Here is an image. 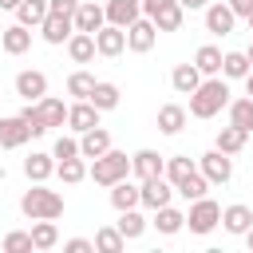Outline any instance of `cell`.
<instances>
[{
	"mask_svg": "<svg viewBox=\"0 0 253 253\" xmlns=\"http://www.w3.org/2000/svg\"><path fill=\"white\" fill-rule=\"evenodd\" d=\"M20 119H24V126H28V134H32V138L47 134V126H43V119H40L36 103H24V107H20Z\"/></svg>",
	"mask_w": 253,
	"mask_h": 253,
	"instance_id": "cell-41",
	"label": "cell"
},
{
	"mask_svg": "<svg viewBox=\"0 0 253 253\" xmlns=\"http://www.w3.org/2000/svg\"><path fill=\"white\" fill-rule=\"evenodd\" d=\"M154 40H158V28H154V20H146V16H138L134 24H126V47L130 51H150L154 47Z\"/></svg>",
	"mask_w": 253,
	"mask_h": 253,
	"instance_id": "cell-10",
	"label": "cell"
},
{
	"mask_svg": "<svg viewBox=\"0 0 253 253\" xmlns=\"http://www.w3.org/2000/svg\"><path fill=\"white\" fill-rule=\"evenodd\" d=\"M186 225H190V233H198V237L213 233V229L221 225V206H217L210 194H206V198H194L190 210H186Z\"/></svg>",
	"mask_w": 253,
	"mask_h": 253,
	"instance_id": "cell-4",
	"label": "cell"
},
{
	"mask_svg": "<svg viewBox=\"0 0 253 253\" xmlns=\"http://www.w3.org/2000/svg\"><path fill=\"white\" fill-rule=\"evenodd\" d=\"M174 194H182L186 202H194V198H206V194H210V178H206L202 170H194L186 182H178V186H174Z\"/></svg>",
	"mask_w": 253,
	"mask_h": 253,
	"instance_id": "cell-38",
	"label": "cell"
},
{
	"mask_svg": "<svg viewBox=\"0 0 253 253\" xmlns=\"http://www.w3.org/2000/svg\"><path fill=\"white\" fill-rule=\"evenodd\" d=\"M158 233H166V237H174L178 229H186V213L182 210H174V206H158L154 210V221H150Z\"/></svg>",
	"mask_w": 253,
	"mask_h": 253,
	"instance_id": "cell-27",
	"label": "cell"
},
{
	"mask_svg": "<svg viewBox=\"0 0 253 253\" xmlns=\"http://www.w3.org/2000/svg\"><path fill=\"white\" fill-rule=\"evenodd\" d=\"M28 138L32 134H28V126H24L20 115H0V146L4 150H20Z\"/></svg>",
	"mask_w": 253,
	"mask_h": 253,
	"instance_id": "cell-15",
	"label": "cell"
},
{
	"mask_svg": "<svg viewBox=\"0 0 253 253\" xmlns=\"http://www.w3.org/2000/svg\"><path fill=\"white\" fill-rule=\"evenodd\" d=\"M51 154H55V162H59V158H75V154H79V138H75V134H59L55 146H51Z\"/></svg>",
	"mask_w": 253,
	"mask_h": 253,
	"instance_id": "cell-43",
	"label": "cell"
},
{
	"mask_svg": "<svg viewBox=\"0 0 253 253\" xmlns=\"http://www.w3.org/2000/svg\"><path fill=\"white\" fill-rule=\"evenodd\" d=\"M225 111H229V123H233V126H241L245 134L253 130V99H249V95H245V99H229Z\"/></svg>",
	"mask_w": 253,
	"mask_h": 253,
	"instance_id": "cell-35",
	"label": "cell"
},
{
	"mask_svg": "<svg viewBox=\"0 0 253 253\" xmlns=\"http://www.w3.org/2000/svg\"><path fill=\"white\" fill-rule=\"evenodd\" d=\"M43 16H47V0H20L16 4V24H24V28H40Z\"/></svg>",
	"mask_w": 253,
	"mask_h": 253,
	"instance_id": "cell-32",
	"label": "cell"
},
{
	"mask_svg": "<svg viewBox=\"0 0 253 253\" xmlns=\"http://www.w3.org/2000/svg\"><path fill=\"white\" fill-rule=\"evenodd\" d=\"M87 178H95V186H115V182L130 178V154L111 146L107 154L91 158V166H87Z\"/></svg>",
	"mask_w": 253,
	"mask_h": 253,
	"instance_id": "cell-3",
	"label": "cell"
},
{
	"mask_svg": "<svg viewBox=\"0 0 253 253\" xmlns=\"http://www.w3.org/2000/svg\"><path fill=\"white\" fill-rule=\"evenodd\" d=\"M20 213L32 217V221H40V217L55 221V217H63V194L59 190H47L43 182H32L24 190V198H20Z\"/></svg>",
	"mask_w": 253,
	"mask_h": 253,
	"instance_id": "cell-2",
	"label": "cell"
},
{
	"mask_svg": "<svg viewBox=\"0 0 253 253\" xmlns=\"http://www.w3.org/2000/svg\"><path fill=\"white\" fill-rule=\"evenodd\" d=\"M245 95L253 99V67H249V75H245Z\"/></svg>",
	"mask_w": 253,
	"mask_h": 253,
	"instance_id": "cell-48",
	"label": "cell"
},
{
	"mask_svg": "<svg viewBox=\"0 0 253 253\" xmlns=\"http://www.w3.org/2000/svg\"><path fill=\"white\" fill-rule=\"evenodd\" d=\"M95 249L99 253H123L126 249V237L115 225H103V229H95Z\"/></svg>",
	"mask_w": 253,
	"mask_h": 253,
	"instance_id": "cell-39",
	"label": "cell"
},
{
	"mask_svg": "<svg viewBox=\"0 0 253 253\" xmlns=\"http://www.w3.org/2000/svg\"><path fill=\"white\" fill-rule=\"evenodd\" d=\"M95 51H99V55H107V59H115V55H123V51H126V28H115V24H103V28L95 32Z\"/></svg>",
	"mask_w": 253,
	"mask_h": 253,
	"instance_id": "cell-11",
	"label": "cell"
},
{
	"mask_svg": "<svg viewBox=\"0 0 253 253\" xmlns=\"http://www.w3.org/2000/svg\"><path fill=\"white\" fill-rule=\"evenodd\" d=\"M63 249H67V253H91L95 241H87V237H71V241H63Z\"/></svg>",
	"mask_w": 253,
	"mask_h": 253,
	"instance_id": "cell-45",
	"label": "cell"
},
{
	"mask_svg": "<svg viewBox=\"0 0 253 253\" xmlns=\"http://www.w3.org/2000/svg\"><path fill=\"white\" fill-rule=\"evenodd\" d=\"M107 24V16H103V4H95V0H79V8H75V32H99Z\"/></svg>",
	"mask_w": 253,
	"mask_h": 253,
	"instance_id": "cell-17",
	"label": "cell"
},
{
	"mask_svg": "<svg viewBox=\"0 0 253 253\" xmlns=\"http://www.w3.org/2000/svg\"><path fill=\"white\" fill-rule=\"evenodd\" d=\"M67 55H71V63H91L99 51H95V36L91 32H71L67 36Z\"/></svg>",
	"mask_w": 253,
	"mask_h": 253,
	"instance_id": "cell-24",
	"label": "cell"
},
{
	"mask_svg": "<svg viewBox=\"0 0 253 253\" xmlns=\"http://www.w3.org/2000/svg\"><path fill=\"white\" fill-rule=\"evenodd\" d=\"M95 4H103V0H95Z\"/></svg>",
	"mask_w": 253,
	"mask_h": 253,
	"instance_id": "cell-53",
	"label": "cell"
},
{
	"mask_svg": "<svg viewBox=\"0 0 253 253\" xmlns=\"http://www.w3.org/2000/svg\"><path fill=\"white\" fill-rule=\"evenodd\" d=\"M87 103L99 107V111H115V107L123 103V91H119V83H111V79H95V91L87 95Z\"/></svg>",
	"mask_w": 253,
	"mask_h": 253,
	"instance_id": "cell-21",
	"label": "cell"
},
{
	"mask_svg": "<svg viewBox=\"0 0 253 253\" xmlns=\"http://www.w3.org/2000/svg\"><path fill=\"white\" fill-rule=\"evenodd\" d=\"M202 12H206V32H210V36H229V32H233V24H237V16H233V8H229L225 0L206 4Z\"/></svg>",
	"mask_w": 253,
	"mask_h": 253,
	"instance_id": "cell-9",
	"label": "cell"
},
{
	"mask_svg": "<svg viewBox=\"0 0 253 253\" xmlns=\"http://www.w3.org/2000/svg\"><path fill=\"white\" fill-rule=\"evenodd\" d=\"M186 119H190V111L182 103H162L158 107V130L162 134H182L186 130Z\"/></svg>",
	"mask_w": 253,
	"mask_h": 253,
	"instance_id": "cell-18",
	"label": "cell"
},
{
	"mask_svg": "<svg viewBox=\"0 0 253 253\" xmlns=\"http://www.w3.org/2000/svg\"><path fill=\"white\" fill-rule=\"evenodd\" d=\"M194 67H198L202 75H221V47H217V43H202V47L194 51Z\"/></svg>",
	"mask_w": 253,
	"mask_h": 253,
	"instance_id": "cell-29",
	"label": "cell"
},
{
	"mask_svg": "<svg viewBox=\"0 0 253 253\" xmlns=\"http://www.w3.org/2000/svg\"><path fill=\"white\" fill-rule=\"evenodd\" d=\"M40 32H43V40H47V43H55V47H59V43H67V36L75 32V20H71V16H59V12H47V16H43V24H40Z\"/></svg>",
	"mask_w": 253,
	"mask_h": 253,
	"instance_id": "cell-16",
	"label": "cell"
},
{
	"mask_svg": "<svg viewBox=\"0 0 253 253\" xmlns=\"http://www.w3.org/2000/svg\"><path fill=\"white\" fill-rule=\"evenodd\" d=\"M0 47H4L8 55H24V51L32 47V28H24V24H8V28L0 32Z\"/></svg>",
	"mask_w": 253,
	"mask_h": 253,
	"instance_id": "cell-20",
	"label": "cell"
},
{
	"mask_svg": "<svg viewBox=\"0 0 253 253\" xmlns=\"http://www.w3.org/2000/svg\"><path fill=\"white\" fill-rule=\"evenodd\" d=\"M198 170L210 178V186H225L229 178H233V154H225V150H206L202 158H198Z\"/></svg>",
	"mask_w": 253,
	"mask_h": 253,
	"instance_id": "cell-6",
	"label": "cell"
},
{
	"mask_svg": "<svg viewBox=\"0 0 253 253\" xmlns=\"http://www.w3.org/2000/svg\"><path fill=\"white\" fill-rule=\"evenodd\" d=\"M4 249L8 253H32L36 245H32V229L24 233V229H12V233H4Z\"/></svg>",
	"mask_w": 253,
	"mask_h": 253,
	"instance_id": "cell-42",
	"label": "cell"
},
{
	"mask_svg": "<svg viewBox=\"0 0 253 253\" xmlns=\"http://www.w3.org/2000/svg\"><path fill=\"white\" fill-rule=\"evenodd\" d=\"M103 16L115 28H126L142 16V0H103Z\"/></svg>",
	"mask_w": 253,
	"mask_h": 253,
	"instance_id": "cell-12",
	"label": "cell"
},
{
	"mask_svg": "<svg viewBox=\"0 0 253 253\" xmlns=\"http://www.w3.org/2000/svg\"><path fill=\"white\" fill-rule=\"evenodd\" d=\"M198 83H202V71H198L194 63H178V67L170 71V87H174L178 95H190Z\"/></svg>",
	"mask_w": 253,
	"mask_h": 253,
	"instance_id": "cell-30",
	"label": "cell"
},
{
	"mask_svg": "<svg viewBox=\"0 0 253 253\" xmlns=\"http://www.w3.org/2000/svg\"><path fill=\"white\" fill-rule=\"evenodd\" d=\"M75 8H79V0H47V12H59V16H71V20H75Z\"/></svg>",
	"mask_w": 253,
	"mask_h": 253,
	"instance_id": "cell-44",
	"label": "cell"
},
{
	"mask_svg": "<svg viewBox=\"0 0 253 253\" xmlns=\"http://www.w3.org/2000/svg\"><path fill=\"white\" fill-rule=\"evenodd\" d=\"M146 225H150V221L138 213V206H134V210H119V221H115V229H119L126 241H138V237L146 233Z\"/></svg>",
	"mask_w": 253,
	"mask_h": 253,
	"instance_id": "cell-26",
	"label": "cell"
},
{
	"mask_svg": "<svg viewBox=\"0 0 253 253\" xmlns=\"http://www.w3.org/2000/svg\"><path fill=\"white\" fill-rule=\"evenodd\" d=\"M91 91H95V75H91V71H83V67H79V71H71V75H67V95L87 99Z\"/></svg>",
	"mask_w": 253,
	"mask_h": 253,
	"instance_id": "cell-40",
	"label": "cell"
},
{
	"mask_svg": "<svg viewBox=\"0 0 253 253\" xmlns=\"http://www.w3.org/2000/svg\"><path fill=\"white\" fill-rule=\"evenodd\" d=\"M24 174H28V182H47V178L55 174V154L32 150V154L24 158Z\"/></svg>",
	"mask_w": 253,
	"mask_h": 253,
	"instance_id": "cell-23",
	"label": "cell"
},
{
	"mask_svg": "<svg viewBox=\"0 0 253 253\" xmlns=\"http://www.w3.org/2000/svg\"><path fill=\"white\" fill-rule=\"evenodd\" d=\"M16 95H20L24 103L43 99V95H47V75H43V71H32V67L20 71V75H16Z\"/></svg>",
	"mask_w": 253,
	"mask_h": 253,
	"instance_id": "cell-14",
	"label": "cell"
},
{
	"mask_svg": "<svg viewBox=\"0 0 253 253\" xmlns=\"http://www.w3.org/2000/svg\"><path fill=\"white\" fill-rule=\"evenodd\" d=\"M32 245H36V249H55V245H59V229H55V221H47V217L32 221Z\"/></svg>",
	"mask_w": 253,
	"mask_h": 253,
	"instance_id": "cell-36",
	"label": "cell"
},
{
	"mask_svg": "<svg viewBox=\"0 0 253 253\" xmlns=\"http://www.w3.org/2000/svg\"><path fill=\"white\" fill-rule=\"evenodd\" d=\"M55 178L67 182V186L83 182V178H87V158H83V154H75V158H59V162H55Z\"/></svg>",
	"mask_w": 253,
	"mask_h": 253,
	"instance_id": "cell-31",
	"label": "cell"
},
{
	"mask_svg": "<svg viewBox=\"0 0 253 253\" xmlns=\"http://www.w3.org/2000/svg\"><path fill=\"white\" fill-rule=\"evenodd\" d=\"M36 111H40V119H43L47 130H51V126H67V103H63V99L43 95V99H36Z\"/></svg>",
	"mask_w": 253,
	"mask_h": 253,
	"instance_id": "cell-22",
	"label": "cell"
},
{
	"mask_svg": "<svg viewBox=\"0 0 253 253\" xmlns=\"http://www.w3.org/2000/svg\"><path fill=\"white\" fill-rule=\"evenodd\" d=\"M142 16L154 20L158 32H178L182 20H186V8L178 0H142Z\"/></svg>",
	"mask_w": 253,
	"mask_h": 253,
	"instance_id": "cell-5",
	"label": "cell"
},
{
	"mask_svg": "<svg viewBox=\"0 0 253 253\" xmlns=\"http://www.w3.org/2000/svg\"><path fill=\"white\" fill-rule=\"evenodd\" d=\"M245 59H249V67H253V40H249V47H245Z\"/></svg>",
	"mask_w": 253,
	"mask_h": 253,
	"instance_id": "cell-51",
	"label": "cell"
},
{
	"mask_svg": "<svg viewBox=\"0 0 253 253\" xmlns=\"http://www.w3.org/2000/svg\"><path fill=\"white\" fill-rule=\"evenodd\" d=\"M107 190H111V206L115 210H134L138 206V182L134 178H123V182H115Z\"/></svg>",
	"mask_w": 253,
	"mask_h": 253,
	"instance_id": "cell-28",
	"label": "cell"
},
{
	"mask_svg": "<svg viewBox=\"0 0 253 253\" xmlns=\"http://www.w3.org/2000/svg\"><path fill=\"white\" fill-rule=\"evenodd\" d=\"M245 20H249V32H253V12H249V16H245Z\"/></svg>",
	"mask_w": 253,
	"mask_h": 253,
	"instance_id": "cell-52",
	"label": "cell"
},
{
	"mask_svg": "<svg viewBox=\"0 0 253 253\" xmlns=\"http://www.w3.org/2000/svg\"><path fill=\"white\" fill-rule=\"evenodd\" d=\"M162 170H166V158H162L158 150L142 146V150L130 154V178H134V182H146V178H154V174H162Z\"/></svg>",
	"mask_w": 253,
	"mask_h": 253,
	"instance_id": "cell-8",
	"label": "cell"
},
{
	"mask_svg": "<svg viewBox=\"0 0 253 253\" xmlns=\"http://www.w3.org/2000/svg\"><path fill=\"white\" fill-rule=\"evenodd\" d=\"M178 4H182V8H190V12H198V8H206L210 0H178Z\"/></svg>",
	"mask_w": 253,
	"mask_h": 253,
	"instance_id": "cell-47",
	"label": "cell"
},
{
	"mask_svg": "<svg viewBox=\"0 0 253 253\" xmlns=\"http://www.w3.org/2000/svg\"><path fill=\"white\" fill-rule=\"evenodd\" d=\"M229 103V79L221 75H202V83L190 91V115L194 119H213Z\"/></svg>",
	"mask_w": 253,
	"mask_h": 253,
	"instance_id": "cell-1",
	"label": "cell"
},
{
	"mask_svg": "<svg viewBox=\"0 0 253 253\" xmlns=\"http://www.w3.org/2000/svg\"><path fill=\"white\" fill-rule=\"evenodd\" d=\"M241 237H245V245H249V249H253V225H249V229H245V233H241Z\"/></svg>",
	"mask_w": 253,
	"mask_h": 253,
	"instance_id": "cell-50",
	"label": "cell"
},
{
	"mask_svg": "<svg viewBox=\"0 0 253 253\" xmlns=\"http://www.w3.org/2000/svg\"><path fill=\"white\" fill-rule=\"evenodd\" d=\"M245 75H249L245 51H221V79H245Z\"/></svg>",
	"mask_w": 253,
	"mask_h": 253,
	"instance_id": "cell-37",
	"label": "cell"
},
{
	"mask_svg": "<svg viewBox=\"0 0 253 253\" xmlns=\"http://www.w3.org/2000/svg\"><path fill=\"white\" fill-rule=\"evenodd\" d=\"M245 138H249V134H245L241 126H233V123H229V126H221V130H217L213 146H217V150H225V154H241V150H245Z\"/></svg>",
	"mask_w": 253,
	"mask_h": 253,
	"instance_id": "cell-33",
	"label": "cell"
},
{
	"mask_svg": "<svg viewBox=\"0 0 253 253\" xmlns=\"http://www.w3.org/2000/svg\"><path fill=\"white\" fill-rule=\"evenodd\" d=\"M174 202V186L166 174H154L146 182H138V206L142 210H158V206H170Z\"/></svg>",
	"mask_w": 253,
	"mask_h": 253,
	"instance_id": "cell-7",
	"label": "cell"
},
{
	"mask_svg": "<svg viewBox=\"0 0 253 253\" xmlns=\"http://www.w3.org/2000/svg\"><path fill=\"white\" fill-rule=\"evenodd\" d=\"M107 150H111V134H107L103 126H91V130L79 134V154H83V158H99V154H107Z\"/></svg>",
	"mask_w": 253,
	"mask_h": 253,
	"instance_id": "cell-25",
	"label": "cell"
},
{
	"mask_svg": "<svg viewBox=\"0 0 253 253\" xmlns=\"http://www.w3.org/2000/svg\"><path fill=\"white\" fill-rule=\"evenodd\" d=\"M194 170H198V162H194L190 154H170V158H166V170H162V174L170 178V186H178V182H186V178H190Z\"/></svg>",
	"mask_w": 253,
	"mask_h": 253,
	"instance_id": "cell-34",
	"label": "cell"
},
{
	"mask_svg": "<svg viewBox=\"0 0 253 253\" xmlns=\"http://www.w3.org/2000/svg\"><path fill=\"white\" fill-rule=\"evenodd\" d=\"M99 107H91L87 99H75L71 107H67V126H71V134H83V130H91V126H99Z\"/></svg>",
	"mask_w": 253,
	"mask_h": 253,
	"instance_id": "cell-13",
	"label": "cell"
},
{
	"mask_svg": "<svg viewBox=\"0 0 253 253\" xmlns=\"http://www.w3.org/2000/svg\"><path fill=\"white\" fill-rule=\"evenodd\" d=\"M16 4H20V0H0V8H4V12H16Z\"/></svg>",
	"mask_w": 253,
	"mask_h": 253,
	"instance_id": "cell-49",
	"label": "cell"
},
{
	"mask_svg": "<svg viewBox=\"0 0 253 253\" xmlns=\"http://www.w3.org/2000/svg\"><path fill=\"white\" fill-rule=\"evenodd\" d=\"M221 225H225V233L241 237V233L253 225V210H249L245 202H233V206H225V210H221Z\"/></svg>",
	"mask_w": 253,
	"mask_h": 253,
	"instance_id": "cell-19",
	"label": "cell"
},
{
	"mask_svg": "<svg viewBox=\"0 0 253 253\" xmlns=\"http://www.w3.org/2000/svg\"><path fill=\"white\" fill-rule=\"evenodd\" d=\"M229 8H233V16H249L253 12V0H225Z\"/></svg>",
	"mask_w": 253,
	"mask_h": 253,
	"instance_id": "cell-46",
	"label": "cell"
}]
</instances>
